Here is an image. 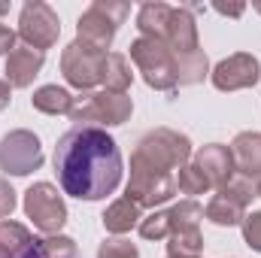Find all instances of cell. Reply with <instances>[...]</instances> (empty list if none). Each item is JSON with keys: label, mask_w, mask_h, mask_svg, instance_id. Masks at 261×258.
Instances as JSON below:
<instances>
[{"label": "cell", "mask_w": 261, "mask_h": 258, "mask_svg": "<svg viewBox=\"0 0 261 258\" xmlns=\"http://www.w3.org/2000/svg\"><path fill=\"white\" fill-rule=\"evenodd\" d=\"M43 52H37V49H31V46H15L9 55H6V82L12 85V88H28L37 76H40V70H43Z\"/></svg>", "instance_id": "9a60e30c"}, {"label": "cell", "mask_w": 261, "mask_h": 258, "mask_svg": "<svg viewBox=\"0 0 261 258\" xmlns=\"http://www.w3.org/2000/svg\"><path fill=\"white\" fill-rule=\"evenodd\" d=\"M0 258H9V255H6V249H3V246H0Z\"/></svg>", "instance_id": "836d02e7"}, {"label": "cell", "mask_w": 261, "mask_h": 258, "mask_svg": "<svg viewBox=\"0 0 261 258\" xmlns=\"http://www.w3.org/2000/svg\"><path fill=\"white\" fill-rule=\"evenodd\" d=\"M130 61L143 73L146 85L155 91H173L179 85V67L176 55L167 49L164 40L155 37H137L130 43Z\"/></svg>", "instance_id": "3957f363"}, {"label": "cell", "mask_w": 261, "mask_h": 258, "mask_svg": "<svg viewBox=\"0 0 261 258\" xmlns=\"http://www.w3.org/2000/svg\"><path fill=\"white\" fill-rule=\"evenodd\" d=\"M243 240H246L249 249L261 252V210L246 213V219H243Z\"/></svg>", "instance_id": "484cf974"}, {"label": "cell", "mask_w": 261, "mask_h": 258, "mask_svg": "<svg viewBox=\"0 0 261 258\" xmlns=\"http://www.w3.org/2000/svg\"><path fill=\"white\" fill-rule=\"evenodd\" d=\"M3 12H9V3H0V15H3Z\"/></svg>", "instance_id": "4dcf8cb0"}, {"label": "cell", "mask_w": 261, "mask_h": 258, "mask_svg": "<svg viewBox=\"0 0 261 258\" xmlns=\"http://www.w3.org/2000/svg\"><path fill=\"white\" fill-rule=\"evenodd\" d=\"M252 197H258V194H255V186H252V179L234 173L222 189H216V194L210 197V203H206V210H203V216H206L213 225H219V228L243 225V219H246V207L252 203Z\"/></svg>", "instance_id": "8992f818"}, {"label": "cell", "mask_w": 261, "mask_h": 258, "mask_svg": "<svg viewBox=\"0 0 261 258\" xmlns=\"http://www.w3.org/2000/svg\"><path fill=\"white\" fill-rule=\"evenodd\" d=\"M140 234L146 240H164V237H170V216H167V210H155L152 216L140 219Z\"/></svg>", "instance_id": "603a6c76"}, {"label": "cell", "mask_w": 261, "mask_h": 258, "mask_svg": "<svg viewBox=\"0 0 261 258\" xmlns=\"http://www.w3.org/2000/svg\"><path fill=\"white\" fill-rule=\"evenodd\" d=\"M176 189H179L182 194H206L210 192V183L203 179V173L197 170L195 164L189 161V164L176 173Z\"/></svg>", "instance_id": "cb8c5ba5"}, {"label": "cell", "mask_w": 261, "mask_h": 258, "mask_svg": "<svg viewBox=\"0 0 261 258\" xmlns=\"http://www.w3.org/2000/svg\"><path fill=\"white\" fill-rule=\"evenodd\" d=\"M0 246L6 249L9 258H21L31 246H34V237H31V231H28L24 225L3 219V222H0Z\"/></svg>", "instance_id": "7402d4cb"}, {"label": "cell", "mask_w": 261, "mask_h": 258, "mask_svg": "<svg viewBox=\"0 0 261 258\" xmlns=\"http://www.w3.org/2000/svg\"><path fill=\"white\" fill-rule=\"evenodd\" d=\"M55 173L64 194L103 200L119 189L125 173L119 143L103 128L73 125L55 146Z\"/></svg>", "instance_id": "6da1fadb"}, {"label": "cell", "mask_w": 261, "mask_h": 258, "mask_svg": "<svg viewBox=\"0 0 261 258\" xmlns=\"http://www.w3.org/2000/svg\"><path fill=\"white\" fill-rule=\"evenodd\" d=\"M21 258H79L76 249V240L73 237H43V240H34V246L24 252Z\"/></svg>", "instance_id": "44dd1931"}, {"label": "cell", "mask_w": 261, "mask_h": 258, "mask_svg": "<svg viewBox=\"0 0 261 258\" xmlns=\"http://www.w3.org/2000/svg\"><path fill=\"white\" fill-rule=\"evenodd\" d=\"M130 6L122 0H94L82 15H79V24H76V40L94 46V49H110L113 40H116V31L119 24L128 18Z\"/></svg>", "instance_id": "5b68a950"}, {"label": "cell", "mask_w": 261, "mask_h": 258, "mask_svg": "<svg viewBox=\"0 0 261 258\" xmlns=\"http://www.w3.org/2000/svg\"><path fill=\"white\" fill-rule=\"evenodd\" d=\"M12 210H15V189L0 176V219L12 216Z\"/></svg>", "instance_id": "4316f807"}, {"label": "cell", "mask_w": 261, "mask_h": 258, "mask_svg": "<svg viewBox=\"0 0 261 258\" xmlns=\"http://www.w3.org/2000/svg\"><path fill=\"white\" fill-rule=\"evenodd\" d=\"M110 52L103 49H94L82 40H73L61 52V73H64L67 85L79 88L82 94L85 91H94V85L103 82V67H107Z\"/></svg>", "instance_id": "52a82bcc"}, {"label": "cell", "mask_w": 261, "mask_h": 258, "mask_svg": "<svg viewBox=\"0 0 261 258\" xmlns=\"http://www.w3.org/2000/svg\"><path fill=\"white\" fill-rule=\"evenodd\" d=\"M130 79H134V73H130L128 55H122V52H110L107 67H103V82H100V85H103V91H113V94H128Z\"/></svg>", "instance_id": "ffe728a7"}, {"label": "cell", "mask_w": 261, "mask_h": 258, "mask_svg": "<svg viewBox=\"0 0 261 258\" xmlns=\"http://www.w3.org/2000/svg\"><path fill=\"white\" fill-rule=\"evenodd\" d=\"M9 91H12V85H9L6 79H0V110L9 107Z\"/></svg>", "instance_id": "f1b7e54d"}, {"label": "cell", "mask_w": 261, "mask_h": 258, "mask_svg": "<svg viewBox=\"0 0 261 258\" xmlns=\"http://www.w3.org/2000/svg\"><path fill=\"white\" fill-rule=\"evenodd\" d=\"M134 113V100L128 94H113V91H85L73 100V110H70V122L76 125H107V128H116V125H125Z\"/></svg>", "instance_id": "277c9868"}, {"label": "cell", "mask_w": 261, "mask_h": 258, "mask_svg": "<svg viewBox=\"0 0 261 258\" xmlns=\"http://www.w3.org/2000/svg\"><path fill=\"white\" fill-rule=\"evenodd\" d=\"M252 9H255V12H261V0H255V3H252Z\"/></svg>", "instance_id": "d6a6232c"}, {"label": "cell", "mask_w": 261, "mask_h": 258, "mask_svg": "<svg viewBox=\"0 0 261 258\" xmlns=\"http://www.w3.org/2000/svg\"><path fill=\"white\" fill-rule=\"evenodd\" d=\"M140 207L130 200V197H119V200H113L110 207H107V213H103V228L110 231V234H128L134 225H140Z\"/></svg>", "instance_id": "ac0fdd59"}, {"label": "cell", "mask_w": 261, "mask_h": 258, "mask_svg": "<svg viewBox=\"0 0 261 258\" xmlns=\"http://www.w3.org/2000/svg\"><path fill=\"white\" fill-rule=\"evenodd\" d=\"M170 15H173V6H170V3H143L140 12H137L140 37L164 40V31H167V24H170Z\"/></svg>", "instance_id": "e0dca14e"}, {"label": "cell", "mask_w": 261, "mask_h": 258, "mask_svg": "<svg viewBox=\"0 0 261 258\" xmlns=\"http://www.w3.org/2000/svg\"><path fill=\"white\" fill-rule=\"evenodd\" d=\"M24 216L43 234H58L67 222V203L52 183H34L24 192Z\"/></svg>", "instance_id": "ba28073f"}, {"label": "cell", "mask_w": 261, "mask_h": 258, "mask_svg": "<svg viewBox=\"0 0 261 258\" xmlns=\"http://www.w3.org/2000/svg\"><path fill=\"white\" fill-rule=\"evenodd\" d=\"M261 76V67H258V58L249 55V52H237L225 61L213 67L210 79L219 91H240V88H252Z\"/></svg>", "instance_id": "7c38bea8"}, {"label": "cell", "mask_w": 261, "mask_h": 258, "mask_svg": "<svg viewBox=\"0 0 261 258\" xmlns=\"http://www.w3.org/2000/svg\"><path fill=\"white\" fill-rule=\"evenodd\" d=\"M43 146L40 137L31 131H9L0 140V170L9 176H28L43 167Z\"/></svg>", "instance_id": "30bf717a"}, {"label": "cell", "mask_w": 261, "mask_h": 258, "mask_svg": "<svg viewBox=\"0 0 261 258\" xmlns=\"http://www.w3.org/2000/svg\"><path fill=\"white\" fill-rule=\"evenodd\" d=\"M243 9H246L243 3H237V6H216V12H222V15H234V18L243 15Z\"/></svg>", "instance_id": "f546056e"}, {"label": "cell", "mask_w": 261, "mask_h": 258, "mask_svg": "<svg viewBox=\"0 0 261 258\" xmlns=\"http://www.w3.org/2000/svg\"><path fill=\"white\" fill-rule=\"evenodd\" d=\"M18 37L24 40V46L37 49V52L52 49L61 37L58 12L43 0H28L21 6V15H18Z\"/></svg>", "instance_id": "9c48e42d"}, {"label": "cell", "mask_w": 261, "mask_h": 258, "mask_svg": "<svg viewBox=\"0 0 261 258\" xmlns=\"http://www.w3.org/2000/svg\"><path fill=\"white\" fill-rule=\"evenodd\" d=\"M231 158H234V173L246 179L261 176V134L258 131H243L231 143Z\"/></svg>", "instance_id": "2e32d148"}, {"label": "cell", "mask_w": 261, "mask_h": 258, "mask_svg": "<svg viewBox=\"0 0 261 258\" xmlns=\"http://www.w3.org/2000/svg\"><path fill=\"white\" fill-rule=\"evenodd\" d=\"M15 31H9L6 24H0V55H9L12 49H15Z\"/></svg>", "instance_id": "83f0119b"}, {"label": "cell", "mask_w": 261, "mask_h": 258, "mask_svg": "<svg viewBox=\"0 0 261 258\" xmlns=\"http://www.w3.org/2000/svg\"><path fill=\"white\" fill-rule=\"evenodd\" d=\"M164 43H167V49L176 55V67L203 52V49H200V40H197V24H195L192 9L173 6L170 24H167V31H164Z\"/></svg>", "instance_id": "4fadbf2b"}, {"label": "cell", "mask_w": 261, "mask_h": 258, "mask_svg": "<svg viewBox=\"0 0 261 258\" xmlns=\"http://www.w3.org/2000/svg\"><path fill=\"white\" fill-rule=\"evenodd\" d=\"M255 194L261 197V176H258V183H255Z\"/></svg>", "instance_id": "1f68e13d"}, {"label": "cell", "mask_w": 261, "mask_h": 258, "mask_svg": "<svg viewBox=\"0 0 261 258\" xmlns=\"http://www.w3.org/2000/svg\"><path fill=\"white\" fill-rule=\"evenodd\" d=\"M73 100H76V97H73L67 88H61V85H43V88H37L34 97H31L34 110H40V113H46V116H70Z\"/></svg>", "instance_id": "d6986e66"}, {"label": "cell", "mask_w": 261, "mask_h": 258, "mask_svg": "<svg viewBox=\"0 0 261 258\" xmlns=\"http://www.w3.org/2000/svg\"><path fill=\"white\" fill-rule=\"evenodd\" d=\"M167 258H179V255H167ZM197 258H200V255H197Z\"/></svg>", "instance_id": "e575fe53"}, {"label": "cell", "mask_w": 261, "mask_h": 258, "mask_svg": "<svg viewBox=\"0 0 261 258\" xmlns=\"http://www.w3.org/2000/svg\"><path fill=\"white\" fill-rule=\"evenodd\" d=\"M176 192H179L176 189V173L161 167L158 161H152L140 149H134V155H130V179L125 186V197H130L143 210V207L167 203Z\"/></svg>", "instance_id": "7a4b0ae2"}, {"label": "cell", "mask_w": 261, "mask_h": 258, "mask_svg": "<svg viewBox=\"0 0 261 258\" xmlns=\"http://www.w3.org/2000/svg\"><path fill=\"white\" fill-rule=\"evenodd\" d=\"M97 258H140L137 246L125 240V237H116V240H103L100 249H97Z\"/></svg>", "instance_id": "d4e9b609"}, {"label": "cell", "mask_w": 261, "mask_h": 258, "mask_svg": "<svg viewBox=\"0 0 261 258\" xmlns=\"http://www.w3.org/2000/svg\"><path fill=\"white\" fill-rule=\"evenodd\" d=\"M137 149H140L143 155H149L152 161H158L161 167L173 170V173L182 170V167L189 164V158H192V140H189L186 134L173 131V128L146 131V134L140 137Z\"/></svg>", "instance_id": "8fae6325"}, {"label": "cell", "mask_w": 261, "mask_h": 258, "mask_svg": "<svg viewBox=\"0 0 261 258\" xmlns=\"http://www.w3.org/2000/svg\"><path fill=\"white\" fill-rule=\"evenodd\" d=\"M197 170L203 173V179L210 183V189H222L231 176H234V158H231V149L222 146V143H210V146H200L192 158Z\"/></svg>", "instance_id": "5bb4252c"}]
</instances>
